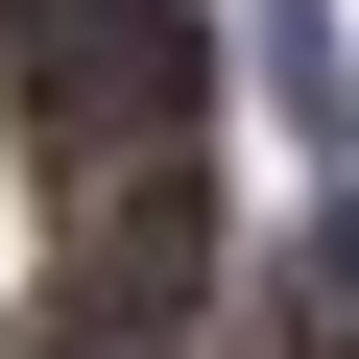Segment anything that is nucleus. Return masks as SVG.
I'll use <instances>...</instances> for the list:
<instances>
[{"instance_id":"nucleus-1","label":"nucleus","mask_w":359,"mask_h":359,"mask_svg":"<svg viewBox=\"0 0 359 359\" xmlns=\"http://www.w3.org/2000/svg\"><path fill=\"white\" fill-rule=\"evenodd\" d=\"M0 48H25V120L96 144V168H168V120L216 96L192 0H0Z\"/></svg>"}]
</instances>
